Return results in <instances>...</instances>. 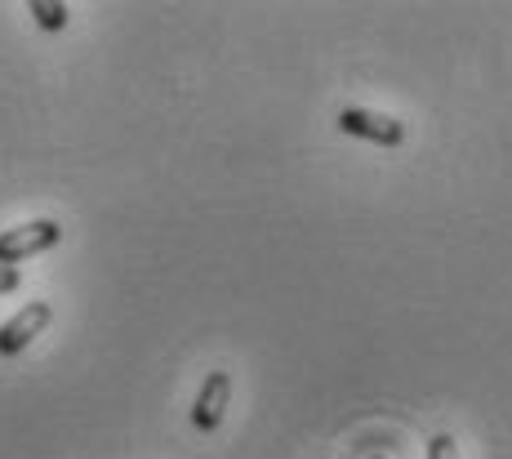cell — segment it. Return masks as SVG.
<instances>
[{
	"mask_svg": "<svg viewBox=\"0 0 512 459\" xmlns=\"http://www.w3.org/2000/svg\"><path fill=\"white\" fill-rule=\"evenodd\" d=\"M58 237H63V228H58L54 219H32V223H23V228L0 232V268H14V263L58 246Z\"/></svg>",
	"mask_w": 512,
	"mask_h": 459,
	"instance_id": "cell-1",
	"label": "cell"
},
{
	"mask_svg": "<svg viewBox=\"0 0 512 459\" xmlns=\"http://www.w3.org/2000/svg\"><path fill=\"white\" fill-rule=\"evenodd\" d=\"M339 130L352 134V139L379 143V148H401V143H406V125H401L397 116L366 112V107H343V112H339Z\"/></svg>",
	"mask_w": 512,
	"mask_h": 459,
	"instance_id": "cell-2",
	"label": "cell"
},
{
	"mask_svg": "<svg viewBox=\"0 0 512 459\" xmlns=\"http://www.w3.org/2000/svg\"><path fill=\"white\" fill-rule=\"evenodd\" d=\"M49 317H54V308H49L45 299H36V304L18 308L14 317H9L5 326H0V357H14V353H23V348L32 344L36 335H45Z\"/></svg>",
	"mask_w": 512,
	"mask_h": 459,
	"instance_id": "cell-3",
	"label": "cell"
},
{
	"mask_svg": "<svg viewBox=\"0 0 512 459\" xmlns=\"http://www.w3.org/2000/svg\"><path fill=\"white\" fill-rule=\"evenodd\" d=\"M228 397H232V375L228 370H210L196 393V406H192V424L201 433H214L223 424V410H228Z\"/></svg>",
	"mask_w": 512,
	"mask_h": 459,
	"instance_id": "cell-4",
	"label": "cell"
},
{
	"mask_svg": "<svg viewBox=\"0 0 512 459\" xmlns=\"http://www.w3.org/2000/svg\"><path fill=\"white\" fill-rule=\"evenodd\" d=\"M32 14L45 32H63L67 27V5H58V0H32Z\"/></svg>",
	"mask_w": 512,
	"mask_h": 459,
	"instance_id": "cell-5",
	"label": "cell"
},
{
	"mask_svg": "<svg viewBox=\"0 0 512 459\" xmlns=\"http://www.w3.org/2000/svg\"><path fill=\"white\" fill-rule=\"evenodd\" d=\"M428 459H459V451H455V437H446V433H437L428 442Z\"/></svg>",
	"mask_w": 512,
	"mask_h": 459,
	"instance_id": "cell-6",
	"label": "cell"
},
{
	"mask_svg": "<svg viewBox=\"0 0 512 459\" xmlns=\"http://www.w3.org/2000/svg\"><path fill=\"white\" fill-rule=\"evenodd\" d=\"M18 268H0V295H9V290H18Z\"/></svg>",
	"mask_w": 512,
	"mask_h": 459,
	"instance_id": "cell-7",
	"label": "cell"
}]
</instances>
